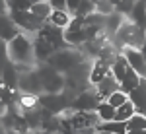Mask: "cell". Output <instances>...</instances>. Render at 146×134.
<instances>
[{
	"mask_svg": "<svg viewBox=\"0 0 146 134\" xmlns=\"http://www.w3.org/2000/svg\"><path fill=\"white\" fill-rule=\"evenodd\" d=\"M31 41H33L31 35H25V33L20 31L12 41L6 43L8 58L16 64L18 74L27 72V70H31V68L37 66V64H35V58H33V45H31Z\"/></svg>",
	"mask_w": 146,
	"mask_h": 134,
	"instance_id": "obj_1",
	"label": "cell"
},
{
	"mask_svg": "<svg viewBox=\"0 0 146 134\" xmlns=\"http://www.w3.org/2000/svg\"><path fill=\"white\" fill-rule=\"evenodd\" d=\"M84 60H90V58H86L82 55L80 49H62V51L53 53L45 60V64H49L53 70L60 72V74H66L68 70H72L74 66H78L80 62H84Z\"/></svg>",
	"mask_w": 146,
	"mask_h": 134,
	"instance_id": "obj_2",
	"label": "cell"
},
{
	"mask_svg": "<svg viewBox=\"0 0 146 134\" xmlns=\"http://www.w3.org/2000/svg\"><path fill=\"white\" fill-rule=\"evenodd\" d=\"M115 39L121 43V47H136V49H144V29L136 27L135 23H131L127 18L123 20L121 27L117 29Z\"/></svg>",
	"mask_w": 146,
	"mask_h": 134,
	"instance_id": "obj_3",
	"label": "cell"
},
{
	"mask_svg": "<svg viewBox=\"0 0 146 134\" xmlns=\"http://www.w3.org/2000/svg\"><path fill=\"white\" fill-rule=\"evenodd\" d=\"M37 74L41 78V88L43 93H60L64 89V76L60 72H56L49 64H37Z\"/></svg>",
	"mask_w": 146,
	"mask_h": 134,
	"instance_id": "obj_4",
	"label": "cell"
},
{
	"mask_svg": "<svg viewBox=\"0 0 146 134\" xmlns=\"http://www.w3.org/2000/svg\"><path fill=\"white\" fill-rule=\"evenodd\" d=\"M8 16H10V20L14 22V25L25 35H31L35 37V33L39 31V27L43 25L41 20H37L31 12H8Z\"/></svg>",
	"mask_w": 146,
	"mask_h": 134,
	"instance_id": "obj_5",
	"label": "cell"
},
{
	"mask_svg": "<svg viewBox=\"0 0 146 134\" xmlns=\"http://www.w3.org/2000/svg\"><path fill=\"white\" fill-rule=\"evenodd\" d=\"M18 93H29V95H41L43 88H41V78L37 74V68H31L27 72L18 74Z\"/></svg>",
	"mask_w": 146,
	"mask_h": 134,
	"instance_id": "obj_6",
	"label": "cell"
},
{
	"mask_svg": "<svg viewBox=\"0 0 146 134\" xmlns=\"http://www.w3.org/2000/svg\"><path fill=\"white\" fill-rule=\"evenodd\" d=\"M119 55L125 58V62L136 72V76L144 78L146 76V58H144V49L136 47H121Z\"/></svg>",
	"mask_w": 146,
	"mask_h": 134,
	"instance_id": "obj_7",
	"label": "cell"
},
{
	"mask_svg": "<svg viewBox=\"0 0 146 134\" xmlns=\"http://www.w3.org/2000/svg\"><path fill=\"white\" fill-rule=\"evenodd\" d=\"M35 35L41 37V39H45L47 43L55 49V53L56 51H62V49H70V47L64 43V39H62V29L53 27L51 23H47V22H43V25L39 27V31H37Z\"/></svg>",
	"mask_w": 146,
	"mask_h": 134,
	"instance_id": "obj_8",
	"label": "cell"
},
{
	"mask_svg": "<svg viewBox=\"0 0 146 134\" xmlns=\"http://www.w3.org/2000/svg\"><path fill=\"white\" fill-rule=\"evenodd\" d=\"M98 103H100V99H98L94 88L90 86L88 89L74 95V99L70 101V111H96Z\"/></svg>",
	"mask_w": 146,
	"mask_h": 134,
	"instance_id": "obj_9",
	"label": "cell"
},
{
	"mask_svg": "<svg viewBox=\"0 0 146 134\" xmlns=\"http://www.w3.org/2000/svg\"><path fill=\"white\" fill-rule=\"evenodd\" d=\"M31 45H33V58H35V64H41V62H45L47 58H49V56L55 53V49H53L51 45L47 43L45 39H41V37H37V35L33 37Z\"/></svg>",
	"mask_w": 146,
	"mask_h": 134,
	"instance_id": "obj_10",
	"label": "cell"
},
{
	"mask_svg": "<svg viewBox=\"0 0 146 134\" xmlns=\"http://www.w3.org/2000/svg\"><path fill=\"white\" fill-rule=\"evenodd\" d=\"M92 88H94V91H96L98 99H100V101H105L113 93V91H117V89H119V84L115 82V78H113L111 74H107V76L101 80L100 84H96V86H92Z\"/></svg>",
	"mask_w": 146,
	"mask_h": 134,
	"instance_id": "obj_11",
	"label": "cell"
},
{
	"mask_svg": "<svg viewBox=\"0 0 146 134\" xmlns=\"http://www.w3.org/2000/svg\"><path fill=\"white\" fill-rule=\"evenodd\" d=\"M127 99L133 103V107H135L136 113H140V115H144V101H146V80L140 82V86H136L133 91H129L127 93Z\"/></svg>",
	"mask_w": 146,
	"mask_h": 134,
	"instance_id": "obj_12",
	"label": "cell"
},
{
	"mask_svg": "<svg viewBox=\"0 0 146 134\" xmlns=\"http://www.w3.org/2000/svg\"><path fill=\"white\" fill-rule=\"evenodd\" d=\"M107 74H109V64H105V62H101V60L96 58V60H92L90 74H88V84H90V86H96V84H100Z\"/></svg>",
	"mask_w": 146,
	"mask_h": 134,
	"instance_id": "obj_13",
	"label": "cell"
},
{
	"mask_svg": "<svg viewBox=\"0 0 146 134\" xmlns=\"http://www.w3.org/2000/svg\"><path fill=\"white\" fill-rule=\"evenodd\" d=\"M18 33H20V29L14 25V22L10 20V16H8V14H0V41L8 43V41H12Z\"/></svg>",
	"mask_w": 146,
	"mask_h": 134,
	"instance_id": "obj_14",
	"label": "cell"
},
{
	"mask_svg": "<svg viewBox=\"0 0 146 134\" xmlns=\"http://www.w3.org/2000/svg\"><path fill=\"white\" fill-rule=\"evenodd\" d=\"M144 0H135V4H133V8H131V12H129V22L135 23L136 27H140V29H144V20H146V14H144Z\"/></svg>",
	"mask_w": 146,
	"mask_h": 134,
	"instance_id": "obj_15",
	"label": "cell"
},
{
	"mask_svg": "<svg viewBox=\"0 0 146 134\" xmlns=\"http://www.w3.org/2000/svg\"><path fill=\"white\" fill-rule=\"evenodd\" d=\"M70 20H72V16L66 10H51L49 18H47V23H51L53 27H58V29H66Z\"/></svg>",
	"mask_w": 146,
	"mask_h": 134,
	"instance_id": "obj_16",
	"label": "cell"
},
{
	"mask_svg": "<svg viewBox=\"0 0 146 134\" xmlns=\"http://www.w3.org/2000/svg\"><path fill=\"white\" fill-rule=\"evenodd\" d=\"M94 130L107 132V134H125L127 126H125V123H119V121H109V123H98Z\"/></svg>",
	"mask_w": 146,
	"mask_h": 134,
	"instance_id": "obj_17",
	"label": "cell"
},
{
	"mask_svg": "<svg viewBox=\"0 0 146 134\" xmlns=\"http://www.w3.org/2000/svg\"><path fill=\"white\" fill-rule=\"evenodd\" d=\"M37 20H41V22H47V18H49V14H51V6L47 4L45 0H37V2H33L31 6H29V10Z\"/></svg>",
	"mask_w": 146,
	"mask_h": 134,
	"instance_id": "obj_18",
	"label": "cell"
},
{
	"mask_svg": "<svg viewBox=\"0 0 146 134\" xmlns=\"http://www.w3.org/2000/svg\"><path fill=\"white\" fill-rule=\"evenodd\" d=\"M96 115H98L100 123H109V121L115 119V109H113L107 101H100L98 107H96Z\"/></svg>",
	"mask_w": 146,
	"mask_h": 134,
	"instance_id": "obj_19",
	"label": "cell"
},
{
	"mask_svg": "<svg viewBox=\"0 0 146 134\" xmlns=\"http://www.w3.org/2000/svg\"><path fill=\"white\" fill-rule=\"evenodd\" d=\"M135 113H136V111H135V107H133V103L127 99L123 105H119V107L115 109V119H113V121H119V123H127V121H129V119H131V117H133Z\"/></svg>",
	"mask_w": 146,
	"mask_h": 134,
	"instance_id": "obj_20",
	"label": "cell"
},
{
	"mask_svg": "<svg viewBox=\"0 0 146 134\" xmlns=\"http://www.w3.org/2000/svg\"><path fill=\"white\" fill-rule=\"evenodd\" d=\"M127 130H146V115H140V113H135L127 123Z\"/></svg>",
	"mask_w": 146,
	"mask_h": 134,
	"instance_id": "obj_21",
	"label": "cell"
},
{
	"mask_svg": "<svg viewBox=\"0 0 146 134\" xmlns=\"http://www.w3.org/2000/svg\"><path fill=\"white\" fill-rule=\"evenodd\" d=\"M94 12H96V6H94L92 0H80L78 8H76V12L72 14V18H80V20H84L86 16H90V14H94Z\"/></svg>",
	"mask_w": 146,
	"mask_h": 134,
	"instance_id": "obj_22",
	"label": "cell"
},
{
	"mask_svg": "<svg viewBox=\"0 0 146 134\" xmlns=\"http://www.w3.org/2000/svg\"><path fill=\"white\" fill-rule=\"evenodd\" d=\"M105 101L111 105L113 109H117L119 105H123L125 101H127V93H123L121 89H117V91H113V93H111V95H109V97H107Z\"/></svg>",
	"mask_w": 146,
	"mask_h": 134,
	"instance_id": "obj_23",
	"label": "cell"
},
{
	"mask_svg": "<svg viewBox=\"0 0 146 134\" xmlns=\"http://www.w3.org/2000/svg\"><path fill=\"white\" fill-rule=\"evenodd\" d=\"M78 4H80V0H64V10L72 16L76 12V8H78Z\"/></svg>",
	"mask_w": 146,
	"mask_h": 134,
	"instance_id": "obj_24",
	"label": "cell"
},
{
	"mask_svg": "<svg viewBox=\"0 0 146 134\" xmlns=\"http://www.w3.org/2000/svg\"><path fill=\"white\" fill-rule=\"evenodd\" d=\"M51 10H64V0H45Z\"/></svg>",
	"mask_w": 146,
	"mask_h": 134,
	"instance_id": "obj_25",
	"label": "cell"
},
{
	"mask_svg": "<svg viewBox=\"0 0 146 134\" xmlns=\"http://www.w3.org/2000/svg\"><path fill=\"white\" fill-rule=\"evenodd\" d=\"M0 14H8V6H6V0H0Z\"/></svg>",
	"mask_w": 146,
	"mask_h": 134,
	"instance_id": "obj_26",
	"label": "cell"
},
{
	"mask_svg": "<svg viewBox=\"0 0 146 134\" xmlns=\"http://www.w3.org/2000/svg\"><path fill=\"white\" fill-rule=\"evenodd\" d=\"M31 134H56V132H49V130H41V128H37V130H33Z\"/></svg>",
	"mask_w": 146,
	"mask_h": 134,
	"instance_id": "obj_27",
	"label": "cell"
},
{
	"mask_svg": "<svg viewBox=\"0 0 146 134\" xmlns=\"http://www.w3.org/2000/svg\"><path fill=\"white\" fill-rule=\"evenodd\" d=\"M125 134H146V130H127Z\"/></svg>",
	"mask_w": 146,
	"mask_h": 134,
	"instance_id": "obj_28",
	"label": "cell"
},
{
	"mask_svg": "<svg viewBox=\"0 0 146 134\" xmlns=\"http://www.w3.org/2000/svg\"><path fill=\"white\" fill-rule=\"evenodd\" d=\"M4 113H6V105H4V103H2V101H0V117H2V115H4Z\"/></svg>",
	"mask_w": 146,
	"mask_h": 134,
	"instance_id": "obj_29",
	"label": "cell"
},
{
	"mask_svg": "<svg viewBox=\"0 0 146 134\" xmlns=\"http://www.w3.org/2000/svg\"><path fill=\"white\" fill-rule=\"evenodd\" d=\"M0 134H10L6 128H4V124H2V123H0Z\"/></svg>",
	"mask_w": 146,
	"mask_h": 134,
	"instance_id": "obj_30",
	"label": "cell"
},
{
	"mask_svg": "<svg viewBox=\"0 0 146 134\" xmlns=\"http://www.w3.org/2000/svg\"><path fill=\"white\" fill-rule=\"evenodd\" d=\"M94 134H107V132H100V130H94Z\"/></svg>",
	"mask_w": 146,
	"mask_h": 134,
	"instance_id": "obj_31",
	"label": "cell"
},
{
	"mask_svg": "<svg viewBox=\"0 0 146 134\" xmlns=\"http://www.w3.org/2000/svg\"><path fill=\"white\" fill-rule=\"evenodd\" d=\"M20 134H31V132H20Z\"/></svg>",
	"mask_w": 146,
	"mask_h": 134,
	"instance_id": "obj_32",
	"label": "cell"
}]
</instances>
